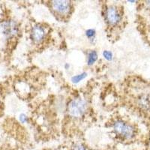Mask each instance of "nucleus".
Returning <instances> with one entry per match:
<instances>
[{
  "label": "nucleus",
  "mask_w": 150,
  "mask_h": 150,
  "mask_svg": "<svg viewBox=\"0 0 150 150\" xmlns=\"http://www.w3.org/2000/svg\"><path fill=\"white\" fill-rule=\"evenodd\" d=\"M114 131L125 139L132 138L135 134V129L134 126L123 121H116L113 125Z\"/></svg>",
  "instance_id": "obj_1"
},
{
  "label": "nucleus",
  "mask_w": 150,
  "mask_h": 150,
  "mask_svg": "<svg viewBox=\"0 0 150 150\" xmlns=\"http://www.w3.org/2000/svg\"><path fill=\"white\" fill-rule=\"evenodd\" d=\"M86 110V103L82 99H74L68 106V112L73 117H80L83 116Z\"/></svg>",
  "instance_id": "obj_2"
},
{
  "label": "nucleus",
  "mask_w": 150,
  "mask_h": 150,
  "mask_svg": "<svg viewBox=\"0 0 150 150\" xmlns=\"http://www.w3.org/2000/svg\"><path fill=\"white\" fill-rule=\"evenodd\" d=\"M106 20L110 25L115 26L121 21V15L120 12L114 6H110L105 12Z\"/></svg>",
  "instance_id": "obj_3"
},
{
  "label": "nucleus",
  "mask_w": 150,
  "mask_h": 150,
  "mask_svg": "<svg viewBox=\"0 0 150 150\" xmlns=\"http://www.w3.org/2000/svg\"><path fill=\"white\" fill-rule=\"evenodd\" d=\"M2 31L7 37H13L18 33V26L14 21H5L2 24Z\"/></svg>",
  "instance_id": "obj_4"
},
{
  "label": "nucleus",
  "mask_w": 150,
  "mask_h": 150,
  "mask_svg": "<svg viewBox=\"0 0 150 150\" xmlns=\"http://www.w3.org/2000/svg\"><path fill=\"white\" fill-rule=\"evenodd\" d=\"M53 8L60 14H68L71 10V3L68 1H53Z\"/></svg>",
  "instance_id": "obj_5"
},
{
  "label": "nucleus",
  "mask_w": 150,
  "mask_h": 150,
  "mask_svg": "<svg viewBox=\"0 0 150 150\" xmlns=\"http://www.w3.org/2000/svg\"><path fill=\"white\" fill-rule=\"evenodd\" d=\"M45 36V29L41 26H35L32 30V38L36 43L41 42Z\"/></svg>",
  "instance_id": "obj_6"
},
{
  "label": "nucleus",
  "mask_w": 150,
  "mask_h": 150,
  "mask_svg": "<svg viewBox=\"0 0 150 150\" xmlns=\"http://www.w3.org/2000/svg\"><path fill=\"white\" fill-rule=\"evenodd\" d=\"M98 59V53L96 51H90L88 54V58H87V63L89 65H92Z\"/></svg>",
  "instance_id": "obj_7"
},
{
  "label": "nucleus",
  "mask_w": 150,
  "mask_h": 150,
  "mask_svg": "<svg viewBox=\"0 0 150 150\" xmlns=\"http://www.w3.org/2000/svg\"><path fill=\"white\" fill-rule=\"evenodd\" d=\"M86 73H82L80 74L75 75L74 77H71V82L74 83H78L79 82H80L81 80H83L86 77Z\"/></svg>",
  "instance_id": "obj_8"
},
{
  "label": "nucleus",
  "mask_w": 150,
  "mask_h": 150,
  "mask_svg": "<svg viewBox=\"0 0 150 150\" xmlns=\"http://www.w3.org/2000/svg\"><path fill=\"white\" fill-rule=\"evenodd\" d=\"M86 35L87 36V38H89L90 40L94 39L95 36H96V30L93 29H88V30L86 31Z\"/></svg>",
  "instance_id": "obj_9"
},
{
  "label": "nucleus",
  "mask_w": 150,
  "mask_h": 150,
  "mask_svg": "<svg viewBox=\"0 0 150 150\" xmlns=\"http://www.w3.org/2000/svg\"><path fill=\"white\" fill-rule=\"evenodd\" d=\"M103 56L104 57L105 59H107L108 61H111L112 59V53L111 51H109V50H104L103 52Z\"/></svg>",
  "instance_id": "obj_10"
},
{
  "label": "nucleus",
  "mask_w": 150,
  "mask_h": 150,
  "mask_svg": "<svg viewBox=\"0 0 150 150\" xmlns=\"http://www.w3.org/2000/svg\"><path fill=\"white\" fill-rule=\"evenodd\" d=\"M20 120H21V122L23 123L26 122L27 121V117H26V115L22 113V114H21V116H20Z\"/></svg>",
  "instance_id": "obj_11"
},
{
  "label": "nucleus",
  "mask_w": 150,
  "mask_h": 150,
  "mask_svg": "<svg viewBox=\"0 0 150 150\" xmlns=\"http://www.w3.org/2000/svg\"><path fill=\"white\" fill-rule=\"evenodd\" d=\"M73 150H86V149L82 145H80V144H77V145L74 146Z\"/></svg>",
  "instance_id": "obj_12"
}]
</instances>
